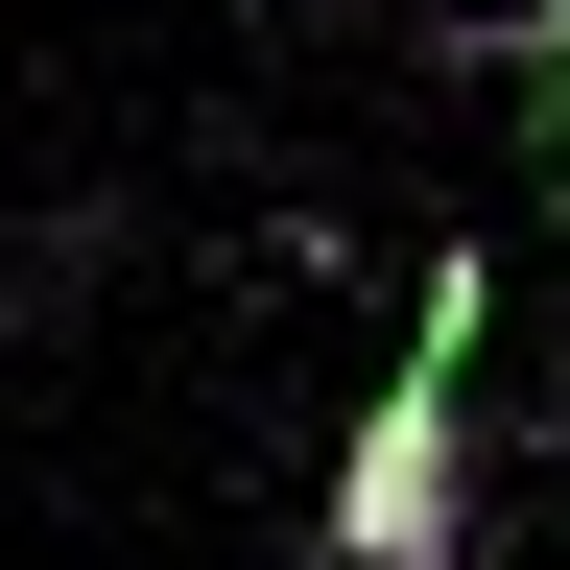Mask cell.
<instances>
[{"mask_svg":"<svg viewBox=\"0 0 570 570\" xmlns=\"http://www.w3.org/2000/svg\"><path fill=\"white\" fill-rule=\"evenodd\" d=\"M523 142L570 167V0H523Z\"/></svg>","mask_w":570,"mask_h":570,"instance_id":"cell-2","label":"cell"},{"mask_svg":"<svg viewBox=\"0 0 570 570\" xmlns=\"http://www.w3.org/2000/svg\"><path fill=\"white\" fill-rule=\"evenodd\" d=\"M475 333H499V262H428L381 404L333 452V570H475Z\"/></svg>","mask_w":570,"mask_h":570,"instance_id":"cell-1","label":"cell"}]
</instances>
